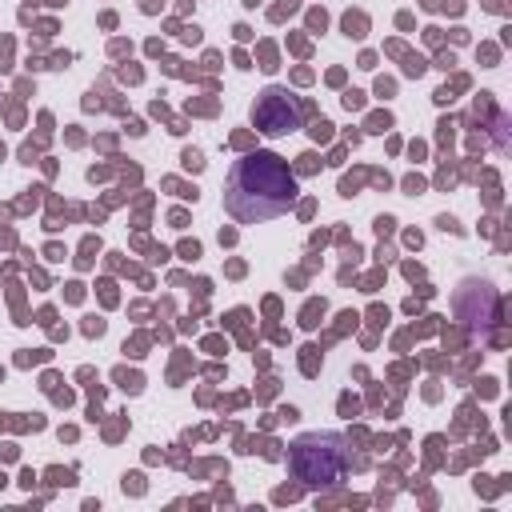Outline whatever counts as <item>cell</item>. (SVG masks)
Wrapping results in <instances>:
<instances>
[{"label":"cell","mask_w":512,"mask_h":512,"mask_svg":"<svg viewBox=\"0 0 512 512\" xmlns=\"http://www.w3.org/2000/svg\"><path fill=\"white\" fill-rule=\"evenodd\" d=\"M292 196H296V180L288 160L276 152H248L228 172L224 208L236 224H260L288 212Z\"/></svg>","instance_id":"obj_1"},{"label":"cell","mask_w":512,"mask_h":512,"mask_svg":"<svg viewBox=\"0 0 512 512\" xmlns=\"http://www.w3.org/2000/svg\"><path fill=\"white\" fill-rule=\"evenodd\" d=\"M252 120H256L260 132H268V136H284V132L296 128V104H292V96H288L284 88H268V92L256 100Z\"/></svg>","instance_id":"obj_3"},{"label":"cell","mask_w":512,"mask_h":512,"mask_svg":"<svg viewBox=\"0 0 512 512\" xmlns=\"http://www.w3.org/2000/svg\"><path fill=\"white\" fill-rule=\"evenodd\" d=\"M340 468H344V452H340L336 436L312 432V436H300L292 444V472H296V480H304V484H336Z\"/></svg>","instance_id":"obj_2"}]
</instances>
